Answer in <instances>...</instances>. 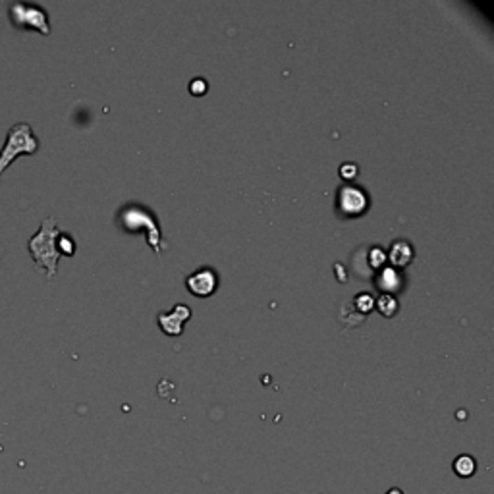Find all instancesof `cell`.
Segmentation results:
<instances>
[{
	"mask_svg": "<svg viewBox=\"0 0 494 494\" xmlns=\"http://www.w3.org/2000/svg\"><path fill=\"white\" fill-rule=\"evenodd\" d=\"M190 315H192V311H190L188 305H176L172 313H161L159 315V323H161V328L164 333L178 336V334H182L183 323L190 319Z\"/></svg>",
	"mask_w": 494,
	"mask_h": 494,
	"instance_id": "cell-5",
	"label": "cell"
},
{
	"mask_svg": "<svg viewBox=\"0 0 494 494\" xmlns=\"http://www.w3.org/2000/svg\"><path fill=\"white\" fill-rule=\"evenodd\" d=\"M379 286H381L386 293L394 292V290H398V286H400V276H398V273L392 271V269H386V271H383V274H381Z\"/></svg>",
	"mask_w": 494,
	"mask_h": 494,
	"instance_id": "cell-9",
	"label": "cell"
},
{
	"mask_svg": "<svg viewBox=\"0 0 494 494\" xmlns=\"http://www.w3.org/2000/svg\"><path fill=\"white\" fill-rule=\"evenodd\" d=\"M340 205L346 212H359L365 207V195L359 190L346 188L340 195Z\"/></svg>",
	"mask_w": 494,
	"mask_h": 494,
	"instance_id": "cell-6",
	"label": "cell"
},
{
	"mask_svg": "<svg viewBox=\"0 0 494 494\" xmlns=\"http://www.w3.org/2000/svg\"><path fill=\"white\" fill-rule=\"evenodd\" d=\"M10 20L16 30H31L43 33V35L51 33L49 14L43 10L41 6H35V4H23V2L10 4Z\"/></svg>",
	"mask_w": 494,
	"mask_h": 494,
	"instance_id": "cell-3",
	"label": "cell"
},
{
	"mask_svg": "<svg viewBox=\"0 0 494 494\" xmlns=\"http://www.w3.org/2000/svg\"><path fill=\"white\" fill-rule=\"evenodd\" d=\"M452 469H454V473L458 475L460 479H469V477H473L475 471H477V462H475L473 456L460 454L454 460Z\"/></svg>",
	"mask_w": 494,
	"mask_h": 494,
	"instance_id": "cell-7",
	"label": "cell"
},
{
	"mask_svg": "<svg viewBox=\"0 0 494 494\" xmlns=\"http://www.w3.org/2000/svg\"><path fill=\"white\" fill-rule=\"evenodd\" d=\"M207 91V83L203 80H195L192 83V93L193 95H203V93Z\"/></svg>",
	"mask_w": 494,
	"mask_h": 494,
	"instance_id": "cell-13",
	"label": "cell"
},
{
	"mask_svg": "<svg viewBox=\"0 0 494 494\" xmlns=\"http://www.w3.org/2000/svg\"><path fill=\"white\" fill-rule=\"evenodd\" d=\"M355 305H359L361 311H369V309L373 307V297L367 295V293H363V295H359V297L355 300Z\"/></svg>",
	"mask_w": 494,
	"mask_h": 494,
	"instance_id": "cell-12",
	"label": "cell"
},
{
	"mask_svg": "<svg viewBox=\"0 0 494 494\" xmlns=\"http://www.w3.org/2000/svg\"><path fill=\"white\" fill-rule=\"evenodd\" d=\"M412 247H409V243L405 242H396L392 245V249H390V261L394 265H407L409 259H412Z\"/></svg>",
	"mask_w": 494,
	"mask_h": 494,
	"instance_id": "cell-8",
	"label": "cell"
},
{
	"mask_svg": "<svg viewBox=\"0 0 494 494\" xmlns=\"http://www.w3.org/2000/svg\"><path fill=\"white\" fill-rule=\"evenodd\" d=\"M39 139L33 133L27 122L14 124L8 130V133H6V142H4V147L0 151V176L8 170V166L18 157H23V155L31 157V155H35V153L39 151Z\"/></svg>",
	"mask_w": 494,
	"mask_h": 494,
	"instance_id": "cell-2",
	"label": "cell"
},
{
	"mask_svg": "<svg viewBox=\"0 0 494 494\" xmlns=\"http://www.w3.org/2000/svg\"><path fill=\"white\" fill-rule=\"evenodd\" d=\"M188 288H190V292L193 295H203V297H207V295H211L214 290H216V273L211 271V269H201V271H197V273H193L188 280Z\"/></svg>",
	"mask_w": 494,
	"mask_h": 494,
	"instance_id": "cell-4",
	"label": "cell"
},
{
	"mask_svg": "<svg viewBox=\"0 0 494 494\" xmlns=\"http://www.w3.org/2000/svg\"><path fill=\"white\" fill-rule=\"evenodd\" d=\"M56 249H58L60 255L71 257L76 253V242L71 240V236H68L66 232H60L58 238H56Z\"/></svg>",
	"mask_w": 494,
	"mask_h": 494,
	"instance_id": "cell-10",
	"label": "cell"
},
{
	"mask_svg": "<svg viewBox=\"0 0 494 494\" xmlns=\"http://www.w3.org/2000/svg\"><path fill=\"white\" fill-rule=\"evenodd\" d=\"M342 174L346 176V178H352L353 174H357V168H355L353 164H344Z\"/></svg>",
	"mask_w": 494,
	"mask_h": 494,
	"instance_id": "cell-14",
	"label": "cell"
},
{
	"mask_svg": "<svg viewBox=\"0 0 494 494\" xmlns=\"http://www.w3.org/2000/svg\"><path fill=\"white\" fill-rule=\"evenodd\" d=\"M58 234H60L58 221L54 216H47L35 236L27 242V249L35 261V267L43 269L49 280H52L58 273V261H60V253L56 249Z\"/></svg>",
	"mask_w": 494,
	"mask_h": 494,
	"instance_id": "cell-1",
	"label": "cell"
},
{
	"mask_svg": "<svg viewBox=\"0 0 494 494\" xmlns=\"http://www.w3.org/2000/svg\"><path fill=\"white\" fill-rule=\"evenodd\" d=\"M379 309H381V313L386 315V317H392L396 309H398V303H396V300H394L390 293H384L383 297L379 300Z\"/></svg>",
	"mask_w": 494,
	"mask_h": 494,
	"instance_id": "cell-11",
	"label": "cell"
},
{
	"mask_svg": "<svg viewBox=\"0 0 494 494\" xmlns=\"http://www.w3.org/2000/svg\"><path fill=\"white\" fill-rule=\"evenodd\" d=\"M386 494H403V491L402 489H398V486H392V489H390V491H388Z\"/></svg>",
	"mask_w": 494,
	"mask_h": 494,
	"instance_id": "cell-15",
	"label": "cell"
}]
</instances>
